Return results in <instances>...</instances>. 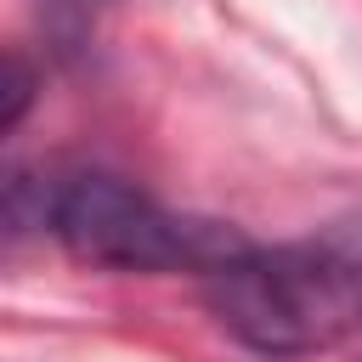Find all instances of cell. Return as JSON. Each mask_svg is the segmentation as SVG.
<instances>
[{
    "mask_svg": "<svg viewBox=\"0 0 362 362\" xmlns=\"http://www.w3.org/2000/svg\"><path fill=\"white\" fill-rule=\"evenodd\" d=\"M102 11H107V0H40V28H45V40H51L57 57H74L96 34Z\"/></svg>",
    "mask_w": 362,
    "mask_h": 362,
    "instance_id": "4",
    "label": "cell"
},
{
    "mask_svg": "<svg viewBox=\"0 0 362 362\" xmlns=\"http://www.w3.org/2000/svg\"><path fill=\"white\" fill-rule=\"evenodd\" d=\"M51 209H57V181L34 175V170H11L6 175V238H28V232H51Z\"/></svg>",
    "mask_w": 362,
    "mask_h": 362,
    "instance_id": "3",
    "label": "cell"
},
{
    "mask_svg": "<svg viewBox=\"0 0 362 362\" xmlns=\"http://www.w3.org/2000/svg\"><path fill=\"white\" fill-rule=\"evenodd\" d=\"M34 68H28V57L23 51H6V102H0V130H17L23 124V113H28V102H34Z\"/></svg>",
    "mask_w": 362,
    "mask_h": 362,
    "instance_id": "5",
    "label": "cell"
},
{
    "mask_svg": "<svg viewBox=\"0 0 362 362\" xmlns=\"http://www.w3.org/2000/svg\"><path fill=\"white\" fill-rule=\"evenodd\" d=\"M57 243L107 272H221L249 249L243 232L198 215H175L141 187L107 175V170H79L57 181V209H51Z\"/></svg>",
    "mask_w": 362,
    "mask_h": 362,
    "instance_id": "2",
    "label": "cell"
},
{
    "mask_svg": "<svg viewBox=\"0 0 362 362\" xmlns=\"http://www.w3.org/2000/svg\"><path fill=\"white\" fill-rule=\"evenodd\" d=\"M215 322L260 356L334 351L362 328V266L334 243L243 249L204 277Z\"/></svg>",
    "mask_w": 362,
    "mask_h": 362,
    "instance_id": "1",
    "label": "cell"
}]
</instances>
